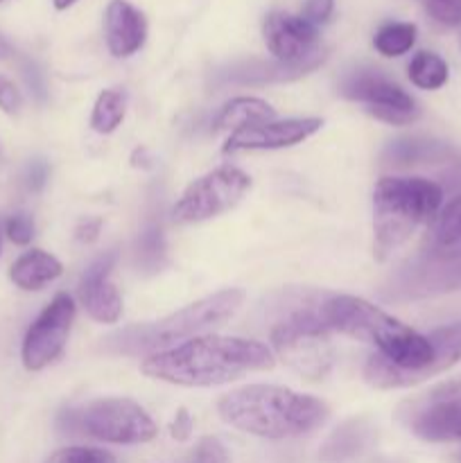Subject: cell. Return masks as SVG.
<instances>
[{"label": "cell", "mask_w": 461, "mask_h": 463, "mask_svg": "<svg viewBox=\"0 0 461 463\" xmlns=\"http://www.w3.org/2000/svg\"><path fill=\"white\" fill-rule=\"evenodd\" d=\"M319 317L334 333L378 351L364 366L366 383L375 389H405L428 383L461 360V324L420 335L373 303L346 294L328 298Z\"/></svg>", "instance_id": "1"}, {"label": "cell", "mask_w": 461, "mask_h": 463, "mask_svg": "<svg viewBox=\"0 0 461 463\" xmlns=\"http://www.w3.org/2000/svg\"><path fill=\"white\" fill-rule=\"evenodd\" d=\"M276 360L267 344L244 337L202 335L167 351L152 353L140 371L179 387H217L256 371H271Z\"/></svg>", "instance_id": "2"}, {"label": "cell", "mask_w": 461, "mask_h": 463, "mask_svg": "<svg viewBox=\"0 0 461 463\" xmlns=\"http://www.w3.org/2000/svg\"><path fill=\"white\" fill-rule=\"evenodd\" d=\"M217 414L230 428L260 439H294L321 428L328 407L319 398L276 384H247L221 396Z\"/></svg>", "instance_id": "3"}, {"label": "cell", "mask_w": 461, "mask_h": 463, "mask_svg": "<svg viewBox=\"0 0 461 463\" xmlns=\"http://www.w3.org/2000/svg\"><path fill=\"white\" fill-rule=\"evenodd\" d=\"M443 190L423 176H382L373 188L375 258L387 260L420 224H432Z\"/></svg>", "instance_id": "4"}, {"label": "cell", "mask_w": 461, "mask_h": 463, "mask_svg": "<svg viewBox=\"0 0 461 463\" xmlns=\"http://www.w3.org/2000/svg\"><path fill=\"white\" fill-rule=\"evenodd\" d=\"M244 303V292L238 288L221 289V292L203 297L181 310L172 312L170 317L152 324H136L129 328L113 335L108 342L122 353L140 355V353H158L167 351L179 342H190L194 337H202L212 328H220L226 321L233 319Z\"/></svg>", "instance_id": "5"}, {"label": "cell", "mask_w": 461, "mask_h": 463, "mask_svg": "<svg viewBox=\"0 0 461 463\" xmlns=\"http://www.w3.org/2000/svg\"><path fill=\"white\" fill-rule=\"evenodd\" d=\"M63 434H84L116 446H140L156 439V423L129 398H102L59 416Z\"/></svg>", "instance_id": "6"}, {"label": "cell", "mask_w": 461, "mask_h": 463, "mask_svg": "<svg viewBox=\"0 0 461 463\" xmlns=\"http://www.w3.org/2000/svg\"><path fill=\"white\" fill-rule=\"evenodd\" d=\"M271 346L276 355L306 380H324L334 364L330 328L312 312H296L274 326Z\"/></svg>", "instance_id": "7"}, {"label": "cell", "mask_w": 461, "mask_h": 463, "mask_svg": "<svg viewBox=\"0 0 461 463\" xmlns=\"http://www.w3.org/2000/svg\"><path fill=\"white\" fill-rule=\"evenodd\" d=\"M251 188V176L240 167L221 165L183 190L179 202L172 208L176 224H199L233 211Z\"/></svg>", "instance_id": "8"}, {"label": "cell", "mask_w": 461, "mask_h": 463, "mask_svg": "<svg viewBox=\"0 0 461 463\" xmlns=\"http://www.w3.org/2000/svg\"><path fill=\"white\" fill-rule=\"evenodd\" d=\"M342 93L348 99L366 104V111L380 122L393 127L414 125L420 118V109L416 99L407 90H402L396 81L384 77L378 71H355L343 80Z\"/></svg>", "instance_id": "9"}, {"label": "cell", "mask_w": 461, "mask_h": 463, "mask_svg": "<svg viewBox=\"0 0 461 463\" xmlns=\"http://www.w3.org/2000/svg\"><path fill=\"white\" fill-rule=\"evenodd\" d=\"M75 301L61 292L32 321L21 346V360L27 371H43L61 357L75 324Z\"/></svg>", "instance_id": "10"}, {"label": "cell", "mask_w": 461, "mask_h": 463, "mask_svg": "<svg viewBox=\"0 0 461 463\" xmlns=\"http://www.w3.org/2000/svg\"><path fill=\"white\" fill-rule=\"evenodd\" d=\"M262 34H265L267 50L276 61L301 63L325 54L319 45V27L296 14L271 12L262 27Z\"/></svg>", "instance_id": "11"}, {"label": "cell", "mask_w": 461, "mask_h": 463, "mask_svg": "<svg viewBox=\"0 0 461 463\" xmlns=\"http://www.w3.org/2000/svg\"><path fill=\"white\" fill-rule=\"evenodd\" d=\"M319 118H289V120H267L244 127L229 136L224 154L247 152V149H283L303 143L321 129Z\"/></svg>", "instance_id": "12"}, {"label": "cell", "mask_w": 461, "mask_h": 463, "mask_svg": "<svg viewBox=\"0 0 461 463\" xmlns=\"http://www.w3.org/2000/svg\"><path fill=\"white\" fill-rule=\"evenodd\" d=\"M409 428L423 441H461V384L443 389L420 402Z\"/></svg>", "instance_id": "13"}, {"label": "cell", "mask_w": 461, "mask_h": 463, "mask_svg": "<svg viewBox=\"0 0 461 463\" xmlns=\"http://www.w3.org/2000/svg\"><path fill=\"white\" fill-rule=\"evenodd\" d=\"M116 265V253L99 256L89 269L84 271L77 288V297L90 319L99 324H116L122 315V298L116 285L111 283V269Z\"/></svg>", "instance_id": "14"}, {"label": "cell", "mask_w": 461, "mask_h": 463, "mask_svg": "<svg viewBox=\"0 0 461 463\" xmlns=\"http://www.w3.org/2000/svg\"><path fill=\"white\" fill-rule=\"evenodd\" d=\"M461 288V260H438L425 256L416 265L407 267L393 280L389 297H428Z\"/></svg>", "instance_id": "15"}, {"label": "cell", "mask_w": 461, "mask_h": 463, "mask_svg": "<svg viewBox=\"0 0 461 463\" xmlns=\"http://www.w3.org/2000/svg\"><path fill=\"white\" fill-rule=\"evenodd\" d=\"M104 36L113 57H131L147 41V18L127 0H111L104 14Z\"/></svg>", "instance_id": "16"}, {"label": "cell", "mask_w": 461, "mask_h": 463, "mask_svg": "<svg viewBox=\"0 0 461 463\" xmlns=\"http://www.w3.org/2000/svg\"><path fill=\"white\" fill-rule=\"evenodd\" d=\"M325 59V54H319L315 59H307L301 63H285V61H249L240 63V66L230 68L226 72V81H233V84H271V81H292L298 77L307 75L310 71H315L321 61Z\"/></svg>", "instance_id": "17"}, {"label": "cell", "mask_w": 461, "mask_h": 463, "mask_svg": "<svg viewBox=\"0 0 461 463\" xmlns=\"http://www.w3.org/2000/svg\"><path fill=\"white\" fill-rule=\"evenodd\" d=\"M428 256L438 260H461V194L441 206L428 238Z\"/></svg>", "instance_id": "18"}, {"label": "cell", "mask_w": 461, "mask_h": 463, "mask_svg": "<svg viewBox=\"0 0 461 463\" xmlns=\"http://www.w3.org/2000/svg\"><path fill=\"white\" fill-rule=\"evenodd\" d=\"M63 274V265L48 251L30 249L14 260L9 267V279L16 288L25 292H39Z\"/></svg>", "instance_id": "19"}, {"label": "cell", "mask_w": 461, "mask_h": 463, "mask_svg": "<svg viewBox=\"0 0 461 463\" xmlns=\"http://www.w3.org/2000/svg\"><path fill=\"white\" fill-rule=\"evenodd\" d=\"M276 111L271 104H267L260 98H233L221 107L217 113L215 122H212V131L215 134H235V131L244 129V127L258 125V122L274 120Z\"/></svg>", "instance_id": "20"}, {"label": "cell", "mask_w": 461, "mask_h": 463, "mask_svg": "<svg viewBox=\"0 0 461 463\" xmlns=\"http://www.w3.org/2000/svg\"><path fill=\"white\" fill-rule=\"evenodd\" d=\"M409 81L420 90H438L446 86L447 77H450V68H447L446 59L438 57L437 52L429 50H420L411 57L409 68H407Z\"/></svg>", "instance_id": "21"}, {"label": "cell", "mask_w": 461, "mask_h": 463, "mask_svg": "<svg viewBox=\"0 0 461 463\" xmlns=\"http://www.w3.org/2000/svg\"><path fill=\"white\" fill-rule=\"evenodd\" d=\"M127 113V98L122 90L108 89L102 90L95 99L93 116H90V127L98 134H113L122 125Z\"/></svg>", "instance_id": "22"}, {"label": "cell", "mask_w": 461, "mask_h": 463, "mask_svg": "<svg viewBox=\"0 0 461 463\" xmlns=\"http://www.w3.org/2000/svg\"><path fill=\"white\" fill-rule=\"evenodd\" d=\"M416 43V25L414 23H387V25L380 27L373 36V45L382 57H402L405 52H409Z\"/></svg>", "instance_id": "23"}, {"label": "cell", "mask_w": 461, "mask_h": 463, "mask_svg": "<svg viewBox=\"0 0 461 463\" xmlns=\"http://www.w3.org/2000/svg\"><path fill=\"white\" fill-rule=\"evenodd\" d=\"M45 463H116L111 452L99 450V448L71 446L52 452Z\"/></svg>", "instance_id": "24"}, {"label": "cell", "mask_w": 461, "mask_h": 463, "mask_svg": "<svg viewBox=\"0 0 461 463\" xmlns=\"http://www.w3.org/2000/svg\"><path fill=\"white\" fill-rule=\"evenodd\" d=\"M163 253H165V242H163V233L158 226L145 231L140 235L138 242V258L147 269H156L163 260Z\"/></svg>", "instance_id": "25"}, {"label": "cell", "mask_w": 461, "mask_h": 463, "mask_svg": "<svg viewBox=\"0 0 461 463\" xmlns=\"http://www.w3.org/2000/svg\"><path fill=\"white\" fill-rule=\"evenodd\" d=\"M429 18L446 27L461 25V0H420Z\"/></svg>", "instance_id": "26"}, {"label": "cell", "mask_w": 461, "mask_h": 463, "mask_svg": "<svg viewBox=\"0 0 461 463\" xmlns=\"http://www.w3.org/2000/svg\"><path fill=\"white\" fill-rule=\"evenodd\" d=\"M190 463H230L229 452L221 446L220 439L215 437H203L199 439L194 446L193 455H190Z\"/></svg>", "instance_id": "27"}, {"label": "cell", "mask_w": 461, "mask_h": 463, "mask_svg": "<svg viewBox=\"0 0 461 463\" xmlns=\"http://www.w3.org/2000/svg\"><path fill=\"white\" fill-rule=\"evenodd\" d=\"M5 235L12 240L18 247H25V244L32 242L34 238V222H32L30 215H12L7 222H5Z\"/></svg>", "instance_id": "28"}, {"label": "cell", "mask_w": 461, "mask_h": 463, "mask_svg": "<svg viewBox=\"0 0 461 463\" xmlns=\"http://www.w3.org/2000/svg\"><path fill=\"white\" fill-rule=\"evenodd\" d=\"M23 107V95L18 86L9 77L0 75V111L7 116H16Z\"/></svg>", "instance_id": "29"}, {"label": "cell", "mask_w": 461, "mask_h": 463, "mask_svg": "<svg viewBox=\"0 0 461 463\" xmlns=\"http://www.w3.org/2000/svg\"><path fill=\"white\" fill-rule=\"evenodd\" d=\"M333 9H334V0H306L301 16L306 18V21H310L312 25L319 27L333 16Z\"/></svg>", "instance_id": "30"}, {"label": "cell", "mask_w": 461, "mask_h": 463, "mask_svg": "<svg viewBox=\"0 0 461 463\" xmlns=\"http://www.w3.org/2000/svg\"><path fill=\"white\" fill-rule=\"evenodd\" d=\"M170 434L176 441H188L190 434H193V416L188 414V410L181 407V410L176 411L174 420L170 423Z\"/></svg>", "instance_id": "31"}, {"label": "cell", "mask_w": 461, "mask_h": 463, "mask_svg": "<svg viewBox=\"0 0 461 463\" xmlns=\"http://www.w3.org/2000/svg\"><path fill=\"white\" fill-rule=\"evenodd\" d=\"M48 181V165L43 161H34L30 167H27V175H25V184L32 193H39L41 188L45 185Z\"/></svg>", "instance_id": "32"}, {"label": "cell", "mask_w": 461, "mask_h": 463, "mask_svg": "<svg viewBox=\"0 0 461 463\" xmlns=\"http://www.w3.org/2000/svg\"><path fill=\"white\" fill-rule=\"evenodd\" d=\"M99 226H102V222L99 220H90V217H86V220H81L80 224H77L75 229V235L80 242H95L99 235Z\"/></svg>", "instance_id": "33"}, {"label": "cell", "mask_w": 461, "mask_h": 463, "mask_svg": "<svg viewBox=\"0 0 461 463\" xmlns=\"http://www.w3.org/2000/svg\"><path fill=\"white\" fill-rule=\"evenodd\" d=\"M25 80H27V84L32 86V90H34V95L39 99H43V95H45V89H43V81H41V75H39V71H36L34 66H27L25 68Z\"/></svg>", "instance_id": "34"}, {"label": "cell", "mask_w": 461, "mask_h": 463, "mask_svg": "<svg viewBox=\"0 0 461 463\" xmlns=\"http://www.w3.org/2000/svg\"><path fill=\"white\" fill-rule=\"evenodd\" d=\"M12 45L7 43V39H5V36H0V59H7V57H12Z\"/></svg>", "instance_id": "35"}, {"label": "cell", "mask_w": 461, "mask_h": 463, "mask_svg": "<svg viewBox=\"0 0 461 463\" xmlns=\"http://www.w3.org/2000/svg\"><path fill=\"white\" fill-rule=\"evenodd\" d=\"M75 3H77V0H52L54 9H59V12H63V9L72 7V5H75Z\"/></svg>", "instance_id": "36"}, {"label": "cell", "mask_w": 461, "mask_h": 463, "mask_svg": "<svg viewBox=\"0 0 461 463\" xmlns=\"http://www.w3.org/2000/svg\"><path fill=\"white\" fill-rule=\"evenodd\" d=\"M0 249H3V226H0Z\"/></svg>", "instance_id": "37"}, {"label": "cell", "mask_w": 461, "mask_h": 463, "mask_svg": "<svg viewBox=\"0 0 461 463\" xmlns=\"http://www.w3.org/2000/svg\"><path fill=\"white\" fill-rule=\"evenodd\" d=\"M0 3H7V0H0Z\"/></svg>", "instance_id": "38"}, {"label": "cell", "mask_w": 461, "mask_h": 463, "mask_svg": "<svg viewBox=\"0 0 461 463\" xmlns=\"http://www.w3.org/2000/svg\"><path fill=\"white\" fill-rule=\"evenodd\" d=\"M459 459H461V457H459Z\"/></svg>", "instance_id": "39"}]
</instances>
